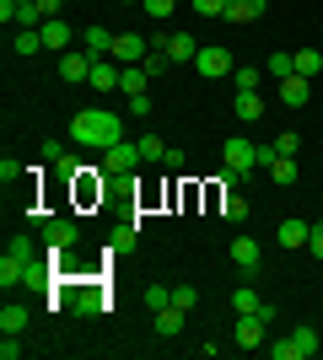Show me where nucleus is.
I'll return each instance as SVG.
<instances>
[{
	"instance_id": "obj_1",
	"label": "nucleus",
	"mask_w": 323,
	"mask_h": 360,
	"mask_svg": "<svg viewBox=\"0 0 323 360\" xmlns=\"http://www.w3.org/2000/svg\"><path fill=\"white\" fill-rule=\"evenodd\" d=\"M70 140H76V146H92V150H108V146L124 140V119L108 113V108H81L76 119H70Z\"/></svg>"
},
{
	"instance_id": "obj_2",
	"label": "nucleus",
	"mask_w": 323,
	"mask_h": 360,
	"mask_svg": "<svg viewBox=\"0 0 323 360\" xmlns=\"http://www.w3.org/2000/svg\"><path fill=\"white\" fill-rule=\"evenodd\" d=\"M194 70L210 75V81H221V75H232L237 65H232V49H227V44H200V54H194Z\"/></svg>"
},
{
	"instance_id": "obj_3",
	"label": "nucleus",
	"mask_w": 323,
	"mask_h": 360,
	"mask_svg": "<svg viewBox=\"0 0 323 360\" xmlns=\"http://www.w3.org/2000/svg\"><path fill=\"white\" fill-rule=\"evenodd\" d=\"M151 49H162L172 65H194V54H200V44L189 38V32H156L151 38Z\"/></svg>"
},
{
	"instance_id": "obj_4",
	"label": "nucleus",
	"mask_w": 323,
	"mask_h": 360,
	"mask_svg": "<svg viewBox=\"0 0 323 360\" xmlns=\"http://www.w3.org/2000/svg\"><path fill=\"white\" fill-rule=\"evenodd\" d=\"M140 162H146V156H140V140H119V146L103 150V172H135Z\"/></svg>"
},
{
	"instance_id": "obj_5",
	"label": "nucleus",
	"mask_w": 323,
	"mask_h": 360,
	"mask_svg": "<svg viewBox=\"0 0 323 360\" xmlns=\"http://www.w3.org/2000/svg\"><path fill=\"white\" fill-rule=\"evenodd\" d=\"M38 274H44V269H38L32 258H16V253L0 258V285H6V290H11V285H32Z\"/></svg>"
},
{
	"instance_id": "obj_6",
	"label": "nucleus",
	"mask_w": 323,
	"mask_h": 360,
	"mask_svg": "<svg viewBox=\"0 0 323 360\" xmlns=\"http://www.w3.org/2000/svg\"><path fill=\"white\" fill-rule=\"evenodd\" d=\"M264 333H270V317H264V312L237 317V328H232V345H237V349H259V345H264Z\"/></svg>"
},
{
	"instance_id": "obj_7",
	"label": "nucleus",
	"mask_w": 323,
	"mask_h": 360,
	"mask_svg": "<svg viewBox=\"0 0 323 360\" xmlns=\"http://www.w3.org/2000/svg\"><path fill=\"white\" fill-rule=\"evenodd\" d=\"M227 167H232V172H243V178H248V172L259 167V146H253V140H248V135H232V140H227Z\"/></svg>"
},
{
	"instance_id": "obj_8",
	"label": "nucleus",
	"mask_w": 323,
	"mask_h": 360,
	"mask_svg": "<svg viewBox=\"0 0 323 360\" xmlns=\"http://www.w3.org/2000/svg\"><path fill=\"white\" fill-rule=\"evenodd\" d=\"M146 54H151V38H140V32H119L108 60H119V65H140Z\"/></svg>"
},
{
	"instance_id": "obj_9",
	"label": "nucleus",
	"mask_w": 323,
	"mask_h": 360,
	"mask_svg": "<svg viewBox=\"0 0 323 360\" xmlns=\"http://www.w3.org/2000/svg\"><path fill=\"white\" fill-rule=\"evenodd\" d=\"M44 231H49V253H65V248H76V242H81V226L70 221V215H60V221H49Z\"/></svg>"
},
{
	"instance_id": "obj_10",
	"label": "nucleus",
	"mask_w": 323,
	"mask_h": 360,
	"mask_svg": "<svg viewBox=\"0 0 323 360\" xmlns=\"http://www.w3.org/2000/svg\"><path fill=\"white\" fill-rule=\"evenodd\" d=\"M232 312H237V317H253V312L275 317V307H270V301H264L253 285H237V290H232Z\"/></svg>"
},
{
	"instance_id": "obj_11",
	"label": "nucleus",
	"mask_w": 323,
	"mask_h": 360,
	"mask_svg": "<svg viewBox=\"0 0 323 360\" xmlns=\"http://www.w3.org/2000/svg\"><path fill=\"white\" fill-rule=\"evenodd\" d=\"M275 86H280V103L286 108H308L312 103V81L308 75H286V81H275Z\"/></svg>"
},
{
	"instance_id": "obj_12",
	"label": "nucleus",
	"mask_w": 323,
	"mask_h": 360,
	"mask_svg": "<svg viewBox=\"0 0 323 360\" xmlns=\"http://www.w3.org/2000/svg\"><path fill=\"white\" fill-rule=\"evenodd\" d=\"M60 75L70 81V86L87 81V75H92V54H87V49H65V54H60Z\"/></svg>"
},
{
	"instance_id": "obj_13",
	"label": "nucleus",
	"mask_w": 323,
	"mask_h": 360,
	"mask_svg": "<svg viewBox=\"0 0 323 360\" xmlns=\"http://www.w3.org/2000/svg\"><path fill=\"white\" fill-rule=\"evenodd\" d=\"M38 32H44V49H54V54H65V49L76 44V32H70V22H65V16H49Z\"/></svg>"
},
{
	"instance_id": "obj_14",
	"label": "nucleus",
	"mask_w": 323,
	"mask_h": 360,
	"mask_svg": "<svg viewBox=\"0 0 323 360\" xmlns=\"http://www.w3.org/2000/svg\"><path fill=\"white\" fill-rule=\"evenodd\" d=\"M119 75H124V65H119V60H92V75H87V86H97V91H119Z\"/></svg>"
},
{
	"instance_id": "obj_15",
	"label": "nucleus",
	"mask_w": 323,
	"mask_h": 360,
	"mask_svg": "<svg viewBox=\"0 0 323 360\" xmlns=\"http://www.w3.org/2000/svg\"><path fill=\"white\" fill-rule=\"evenodd\" d=\"M113 38H119V32H108V27H87V32H81V49H87L92 60H108V54H113Z\"/></svg>"
},
{
	"instance_id": "obj_16",
	"label": "nucleus",
	"mask_w": 323,
	"mask_h": 360,
	"mask_svg": "<svg viewBox=\"0 0 323 360\" xmlns=\"http://www.w3.org/2000/svg\"><path fill=\"white\" fill-rule=\"evenodd\" d=\"M184 307H178V301H167V307H162V312H151V323H156V333H162V339H172V333H184Z\"/></svg>"
},
{
	"instance_id": "obj_17",
	"label": "nucleus",
	"mask_w": 323,
	"mask_h": 360,
	"mask_svg": "<svg viewBox=\"0 0 323 360\" xmlns=\"http://www.w3.org/2000/svg\"><path fill=\"white\" fill-rule=\"evenodd\" d=\"M308 237H312V226L296 221V215H291V221H280V231H275V242H280V248H291V253H296V248H308Z\"/></svg>"
},
{
	"instance_id": "obj_18",
	"label": "nucleus",
	"mask_w": 323,
	"mask_h": 360,
	"mask_svg": "<svg viewBox=\"0 0 323 360\" xmlns=\"http://www.w3.org/2000/svg\"><path fill=\"white\" fill-rule=\"evenodd\" d=\"M232 264H237L243 274H253L264 264V258H259V242H253V237H237V242H232Z\"/></svg>"
},
{
	"instance_id": "obj_19",
	"label": "nucleus",
	"mask_w": 323,
	"mask_h": 360,
	"mask_svg": "<svg viewBox=\"0 0 323 360\" xmlns=\"http://www.w3.org/2000/svg\"><path fill=\"white\" fill-rule=\"evenodd\" d=\"M232 113H237L243 124H259L264 119V97L259 91H237V97H232Z\"/></svg>"
},
{
	"instance_id": "obj_20",
	"label": "nucleus",
	"mask_w": 323,
	"mask_h": 360,
	"mask_svg": "<svg viewBox=\"0 0 323 360\" xmlns=\"http://www.w3.org/2000/svg\"><path fill=\"white\" fill-rule=\"evenodd\" d=\"M270 0H227V22H259Z\"/></svg>"
},
{
	"instance_id": "obj_21",
	"label": "nucleus",
	"mask_w": 323,
	"mask_h": 360,
	"mask_svg": "<svg viewBox=\"0 0 323 360\" xmlns=\"http://www.w3.org/2000/svg\"><path fill=\"white\" fill-rule=\"evenodd\" d=\"M22 328H27V307L6 301V307H0V333H22Z\"/></svg>"
},
{
	"instance_id": "obj_22",
	"label": "nucleus",
	"mask_w": 323,
	"mask_h": 360,
	"mask_svg": "<svg viewBox=\"0 0 323 360\" xmlns=\"http://www.w3.org/2000/svg\"><path fill=\"white\" fill-rule=\"evenodd\" d=\"M11 49H16V54H38V49H44V32H38V27H16Z\"/></svg>"
},
{
	"instance_id": "obj_23",
	"label": "nucleus",
	"mask_w": 323,
	"mask_h": 360,
	"mask_svg": "<svg viewBox=\"0 0 323 360\" xmlns=\"http://www.w3.org/2000/svg\"><path fill=\"white\" fill-rule=\"evenodd\" d=\"M146 81H151V75H146V65H124L119 91H129V97H135V91H146Z\"/></svg>"
},
{
	"instance_id": "obj_24",
	"label": "nucleus",
	"mask_w": 323,
	"mask_h": 360,
	"mask_svg": "<svg viewBox=\"0 0 323 360\" xmlns=\"http://www.w3.org/2000/svg\"><path fill=\"white\" fill-rule=\"evenodd\" d=\"M232 86H237V91H259V86H264V70H253V65H237V70H232Z\"/></svg>"
},
{
	"instance_id": "obj_25",
	"label": "nucleus",
	"mask_w": 323,
	"mask_h": 360,
	"mask_svg": "<svg viewBox=\"0 0 323 360\" xmlns=\"http://www.w3.org/2000/svg\"><path fill=\"white\" fill-rule=\"evenodd\" d=\"M318 70H323V54H318V49H296V75H308V81H312Z\"/></svg>"
},
{
	"instance_id": "obj_26",
	"label": "nucleus",
	"mask_w": 323,
	"mask_h": 360,
	"mask_svg": "<svg viewBox=\"0 0 323 360\" xmlns=\"http://www.w3.org/2000/svg\"><path fill=\"white\" fill-rule=\"evenodd\" d=\"M296 172H302L296 156H275V162H270V178H275V183H296Z\"/></svg>"
},
{
	"instance_id": "obj_27",
	"label": "nucleus",
	"mask_w": 323,
	"mask_h": 360,
	"mask_svg": "<svg viewBox=\"0 0 323 360\" xmlns=\"http://www.w3.org/2000/svg\"><path fill=\"white\" fill-rule=\"evenodd\" d=\"M270 75H275V81H286V75H296V54H286V49H275V54H270Z\"/></svg>"
},
{
	"instance_id": "obj_28",
	"label": "nucleus",
	"mask_w": 323,
	"mask_h": 360,
	"mask_svg": "<svg viewBox=\"0 0 323 360\" xmlns=\"http://www.w3.org/2000/svg\"><path fill=\"white\" fill-rule=\"evenodd\" d=\"M221 215H227V221H248V199L243 194H227V199H221Z\"/></svg>"
},
{
	"instance_id": "obj_29",
	"label": "nucleus",
	"mask_w": 323,
	"mask_h": 360,
	"mask_svg": "<svg viewBox=\"0 0 323 360\" xmlns=\"http://www.w3.org/2000/svg\"><path fill=\"white\" fill-rule=\"evenodd\" d=\"M140 301H146L151 312H162V307L172 301V290H167V285H146V290H140Z\"/></svg>"
},
{
	"instance_id": "obj_30",
	"label": "nucleus",
	"mask_w": 323,
	"mask_h": 360,
	"mask_svg": "<svg viewBox=\"0 0 323 360\" xmlns=\"http://www.w3.org/2000/svg\"><path fill=\"white\" fill-rule=\"evenodd\" d=\"M140 65H146V75H151V81H156V75H167V70H172V60L162 54V49H151V54H146Z\"/></svg>"
},
{
	"instance_id": "obj_31",
	"label": "nucleus",
	"mask_w": 323,
	"mask_h": 360,
	"mask_svg": "<svg viewBox=\"0 0 323 360\" xmlns=\"http://www.w3.org/2000/svg\"><path fill=\"white\" fill-rule=\"evenodd\" d=\"M140 156H146V162H167V146L156 135H140Z\"/></svg>"
},
{
	"instance_id": "obj_32",
	"label": "nucleus",
	"mask_w": 323,
	"mask_h": 360,
	"mask_svg": "<svg viewBox=\"0 0 323 360\" xmlns=\"http://www.w3.org/2000/svg\"><path fill=\"white\" fill-rule=\"evenodd\" d=\"M291 339H296V349H302V360H312V355H318V333H312V328H296Z\"/></svg>"
},
{
	"instance_id": "obj_33",
	"label": "nucleus",
	"mask_w": 323,
	"mask_h": 360,
	"mask_svg": "<svg viewBox=\"0 0 323 360\" xmlns=\"http://www.w3.org/2000/svg\"><path fill=\"white\" fill-rule=\"evenodd\" d=\"M172 301H178L184 312H194V301H200V290H194V285H172Z\"/></svg>"
},
{
	"instance_id": "obj_34",
	"label": "nucleus",
	"mask_w": 323,
	"mask_h": 360,
	"mask_svg": "<svg viewBox=\"0 0 323 360\" xmlns=\"http://www.w3.org/2000/svg\"><path fill=\"white\" fill-rule=\"evenodd\" d=\"M270 146H275V156H296V146H302V140H296L291 129H286V135H275Z\"/></svg>"
},
{
	"instance_id": "obj_35",
	"label": "nucleus",
	"mask_w": 323,
	"mask_h": 360,
	"mask_svg": "<svg viewBox=\"0 0 323 360\" xmlns=\"http://www.w3.org/2000/svg\"><path fill=\"white\" fill-rule=\"evenodd\" d=\"M140 6H146V11H151L156 22H167V16H172V6H178V0H140Z\"/></svg>"
},
{
	"instance_id": "obj_36",
	"label": "nucleus",
	"mask_w": 323,
	"mask_h": 360,
	"mask_svg": "<svg viewBox=\"0 0 323 360\" xmlns=\"http://www.w3.org/2000/svg\"><path fill=\"white\" fill-rule=\"evenodd\" d=\"M194 11L200 16H227V0H194Z\"/></svg>"
},
{
	"instance_id": "obj_37",
	"label": "nucleus",
	"mask_w": 323,
	"mask_h": 360,
	"mask_svg": "<svg viewBox=\"0 0 323 360\" xmlns=\"http://www.w3.org/2000/svg\"><path fill=\"white\" fill-rule=\"evenodd\" d=\"M129 113H135V119H146V113H151V97H146V91H135V97H129Z\"/></svg>"
},
{
	"instance_id": "obj_38",
	"label": "nucleus",
	"mask_w": 323,
	"mask_h": 360,
	"mask_svg": "<svg viewBox=\"0 0 323 360\" xmlns=\"http://www.w3.org/2000/svg\"><path fill=\"white\" fill-rule=\"evenodd\" d=\"M16 178H22V167H16V162H11V156H6V162H0V183H6V188H11V183H16Z\"/></svg>"
},
{
	"instance_id": "obj_39",
	"label": "nucleus",
	"mask_w": 323,
	"mask_h": 360,
	"mask_svg": "<svg viewBox=\"0 0 323 360\" xmlns=\"http://www.w3.org/2000/svg\"><path fill=\"white\" fill-rule=\"evenodd\" d=\"M6 253H16V258H32V242H27V237H11V242H6Z\"/></svg>"
},
{
	"instance_id": "obj_40",
	"label": "nucleus",
	"mask_w": 323,
	"mask_h": 360,
	"mask_svg": "<svg viewBox=\"0 0 323 360\" xmlns=\"http://www.w3.org/2000/svg\"><path fill=\"white\" fill-rule=\"evenodd\" d=\"M308 248H312V258H323V221H312V237H308Z\"/></svg>"
},
{
	"instance_id": "obj_41",
	"label": "nucleus",
	"mask_w": 323,
	"mask_h": 360,
	"mask_svg": "<svg viewBox=\"0 0 323 360\" xmlns=\"http://www.w3.org/2000/svg\"><path fill=\"white\" fill-rule=\"evenodd\" d=\"M22 355V345H16V333H6V345H0V360H16Z\"/></svg>"
},
{
	"instance_id": "obj_42",
	"label": "nucleus",
	"mask_w": 323,
	"mask_h": 360,
	"mask_svg": "<svg viewBox=\"0 0 323 360\" xmlns=\"http://www.w3.org/2000/svg\"><path fill=\"white\" fill-rule=\"evenodd\" d=\"M60 6H65V0H38V11H44V16H60Z\"/></svg>"
},
{
	"instance_id": "obj_43",
	"label": "nucleus",
	"mask_w": 323,
	"mask_h": 360,
	"mask_svg": "<svg viewBox=\"0 0 323 360\" xmlns=\"http://www.w3.org/2000/svg\"><path fill=\"white\" fill-rule=\"evenodd\" d=\"M119 6H140V0H119Z\"/></svg>"
},
{
	"instance_id": "obj_44",
	"label": "nucleus",
	"mask_w": 323,
	"mask_h": 360,
	"mask_svg": "<svg viewBox=\"0 0 323 360\" xmlns=\"http://www.w3.org/2000/svg\"><path fill=\"white\" fill-rule=\"evenodd\" d=\"M16 6H32V0H16Z\"/></svg>"
}]
</instances>
